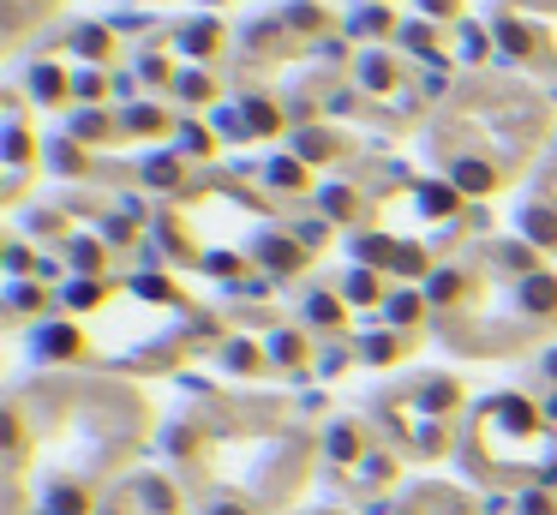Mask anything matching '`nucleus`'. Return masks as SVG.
<instances>
[{"mask_svg":"<svg viewBox=\"0 0 557 515\" xmlns=\"http://www.w3.org/2000/svg\"><path fill=\"white\" fill-rule=\"evenodd\" d=\"M527 300H534V306H539V312H545V306H552V282H545V276H534V282H527Z\"/></svg>","mask_w":557,"mask_h":515,"instance_id":"1","label":"nucleus"}]
</instances>
